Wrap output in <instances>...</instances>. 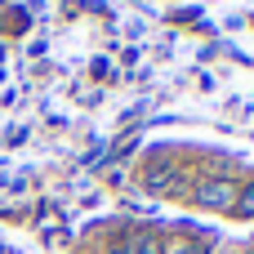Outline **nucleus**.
Segmentation results:
<instances>
[{"mask_svg":"<svg viewBox=\"0 0 254 254\" xmlns=\"http://www.w3.org/2000/svg\"><path fill=\"white\" fill-rule=\"evenodd\" d=\"M143 188L152 196H174V192H183V170L174 161H152L143 170Z\"/></svg>","mask_w":254,"mask_h":254,"instance_id":"obj_1","label":"nucleus"},{"mask_svg":"<svg viewBox=\"0 0 254 254\" xmlns=\"http://www.w3.org/2000/svg\"><path fill=\"white\" fill-rule=\"evenodd\" d=\"M237 188L228 183V179H201L196 183V201L205 205V210H237Z\"/></svg>","mask_w":254,"mask_h":254,"instance_id":"obj_2","label":"nucleus"},{"mask_svg":"<svg viewBox=\"0 0 254 254\" xmlns=\"http://www.w3.org/2000/svg\"><path fill=\"white\" fill-rule=\"evenodd\" d=\"M107 254H161V241H152V237H129V241L112 246Z\"/></svg>","mask_w":254,"mask_h":254,"instance_id":"obj_3","label":"nucleus"},{"mask_svg":"<svg viewBox=\"0 0 254 254\" xmlns=\"http://www.w3.org/2000/svg\"><path fill=\"white\" fill-rule=\"evenodd\" d=\"M161 254H205V246L192 237H170V241H161Z\"/></svg>","mask_w":254,"mask_h":254,"instance_id":"obj_4","label":"nucleus"},{"mask_svg":"<svg viewBox=\"0 0 254 254\" xmlns=\"http://www.w3.org/2000/svg\"><path fill=\"white\" fill-rule=\"evenodd\" d=\"M237 210H241L246 219H254V188H246V192L237 196Z\"/></svg>","mask_w":254,"mask_h":254,"instance_id":"obj_5","label":"nucleus"}]
</instances>
